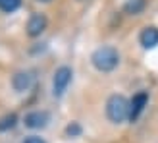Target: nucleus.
Segmentation results:
<instances>
[{"mask_svg":"<svg viewBox=\"0 0 158 143\" xmlns=\"http://www.w3.org/2000/svg\"><path fill=\"white\" fill-rule=\"evenodd\" d=\"M91 62L98 72H112L120 62V54L114 46H100L93 52Z\"/></svg>","mask_w":158,"mask_h":143,"instance_id":"nucleus-1","label":"nucleus"},{"mask_svg":"<svg viewBox=\"0 0 158 143\" xmlns=\"http://www.w3.org/2000/svg\"><path fill=\"white\" fill-rule=\"evenodd\" d=\"M106 116L116 124L129 120V101L123 95H112L106 101Z\"/></svg>","mask_w":158,"mask_h":143,"instance_id":"nucleus-2","label":"nucleus"},{"mask_svg":"<svg viewBox=\"0 0 158 143\" xmlns=\"http://www.w3.org/2000/svg\"><path fill=\"white\" fill-rule=\"evenodd\" d=\"M72 68H68V66H62L56 70V74H54V95L56 97H62L66 91V87L69 85V81H72Z\"/></svg>","mask_w":158,"mask_h":143,"instance_id":"nucleus-3","label":"nucleus"},{"mask_svg":"<svg viewBox=\"0 0 158 143\" xmlns=\"http://www.w3.org/2000/svg\"><path fill=\"white\" fill-rule=\"evenodd\" d=\"M12 85H14V89L15 91H29L31 87L35 85V72H31V70H25V72H18L14 77H12Z\"/></svg>","mask_w":158,"mask_h":143,"instance_id":"nucleus-4","label":"nucleus"},{"mask_svg":"<svg viewBox=\"0 0 158 143\" xmlns=\"http://www.w3.org/2000/svg\"><path fill=\"white\" fill-rule=\"evenodd\" d=\"M50 120V114L46 110H33L25 116V126L31 130H39V128H44Z\"/></svg>","mask_w":158,"mask_h":143,"instance_id":"nucleus-5","label":"nucleus"},{"mask_svg":"<svg viewBox=\"0 0 158 143\" xmlns=\"http://www.w3.org/2000/svg\"><path fill=\"white\" fill-rule=\"evenodd\" d=\"M147 101H148V95L145 91L137 93L135 97L129 101V120L131 122H135L137 118H139V114L143 112V108L147 106Z\"/></svg>","mask_w":158,"mask_h":143,"instance_id":"nucleus-6","label":"nucleus"},{"mask_svg":"<svg viewBox=\"0 0 158 143\" xmlns=\"http://www.w3.org/2000/svg\"><path fill=\"white\" fill-rule=\"evenodd\" d=\"M46 23L48 21H46V18L43 14H33L27 21V35L29 37H39L46 29Z\"/></svg>","mask_w":158,"mask_h":143,"instance_id":"nucleus-7","label":"nucleus"},{"mask_svg":"<svg viewBox=\"0 0 158 143\" xmlns=\"http://www.w3.org/2000/svg\"><path fill=\"white\" fill-rule=\"evenodd\" d=\"M139 41L145 49H154L158 45V27H145L139 35Z\"/></svg>","mask_w":158,"mask_h":143,"instance_id":"nucleus-8","label":"nucleus"},{"mask_svg":"<svg viewBox=\"0 0 158 143\" xmlns=\"http://www.w3.org/2000/svg\"><path fill=\"white\" fill-rule=\"evenodd\" d=\"M15 124H18V116H15V114H6V116L0 118V132L12 130Z\"/></svg>","mask_w":158,"mask_h":143,"instance_id":"nucleus-9","label":"nucleus"},{"mask_svg":"<svg viewBox=\"0 0 158 143\" xmlns=\"http://www.w3.org/2000/svg\"><path fill=\"white\" fill-rule=\"evenodd\" d=\"M145 8V0H127L123 6V10L127 14H139Z\"/></svg>","mask_w":158,"mask_h":143,"instance_id":"nucleus-10","label":"nucleus"},{"mask_svg":"<svg viewBox=\"0 0 158 143\" xmlns=\"http://www.w3.org/2000/svg\"><path fill=\"white\" fill-rule=\"evenodd\" d=\"M19 6H21V0H0V10L6 12V14L15 12Z\"/></svg>","mask_w":158,"mask_h":143,"instance_id":"nucleus-11","label":"nucleus"},{"mask_svg":"<svg viewBox=\"0 0 158 143\" xmlns=\"http://www.w3.org/2000/svg\"><path fill=\"white\" fill-rule=\"evenodd\" d=\"M66 133L68 136H72V137H75V136H79V133H81V126H79L77 122H72L66 128Z\"/></svg>","mask_w":158,"mask_h":143,"instance_id":"nucleus-12","label":"nucleus"},{"mask_svg":"<svg viewBox=\"0 0 158 143\" xmlns=\"http://www.w3.org/2000/svg\"><path fill=\"white\" fill-rule=\"evenodd\" d=\"M23 143H46L43 137H37V136H29L25 141H23Z\"/></svg>","mask_w":158,"mask_h":143,"instance_id":"nucleus-13","label":"nucleus"},{"mask_svg":"<svg viewBox=\"0 0 158 143\" xmlns=\"http://www.w3.org/2000/svg\"><path fill=\"white\" fill-rule=\"evenodd\" d=\"M41 2H50V0H41Z\"/></svg>","mask_w":158,"mask_h":143,"instance_id":"nucleus-14","label":"nucleus"}]
</instances>
